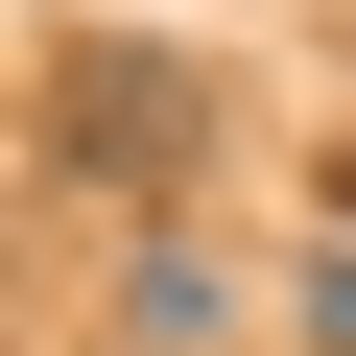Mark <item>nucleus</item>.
Returning a JSON list of instances; mask_svg holds the SVG:
<instances>
[{"label": "nucleus", "instance_id": "nucleus-1", "mask_svg": "<svg viewBox=\"0 0 356 356\" xmlns=\"http://www.w3.org/2000/svg\"><path fill=\"white\" fill-rule=\"evenodd\" d=\"M191 143H214V72L191 48H48V191H191Z\"/></svg>", "mask_w": 356, "mask_h": 356}, {"label": "nucleus", "instance_id": "nucleus-2", "mask_svg": "<svg viewBox=\"0 0 356 356\" xmlns=\"http://www.w3.org/2000/svg\"><path fill=\"white\" fill-rule=\"evenodd\" d=\"M214 332H238V285L191 238H119V356H214Z\"/></svg>", "mask_w": 356, "mask_h": 356}, {"label": "nucleus", "instance_id": "nucleus-3", "mask_svg": "<svg viewBox=\"0 0 356 356\" xmlns=\"http://www.w3.org/2000/svg\"><path fill=\"white\" fill-rule=\"evenodd\" d=\"M309 356H356V238H332V261H309Z\"/></svg>", "mask_w": 356, "mask_h": 356}, {"label": "nucleus", "instance_id": "nucleus-4", "mask_svg": "<svg viewBox=\"0 0 356 356\" xmlns=\"http://www.w3.org/2000/svg\"><path fill=\"white\" fill-rule=\"evenodd\" d=\"M332 238H356V143H332Z\"/></svg>", "mask_w": 356, "mask_h": 356}]
</instances>
